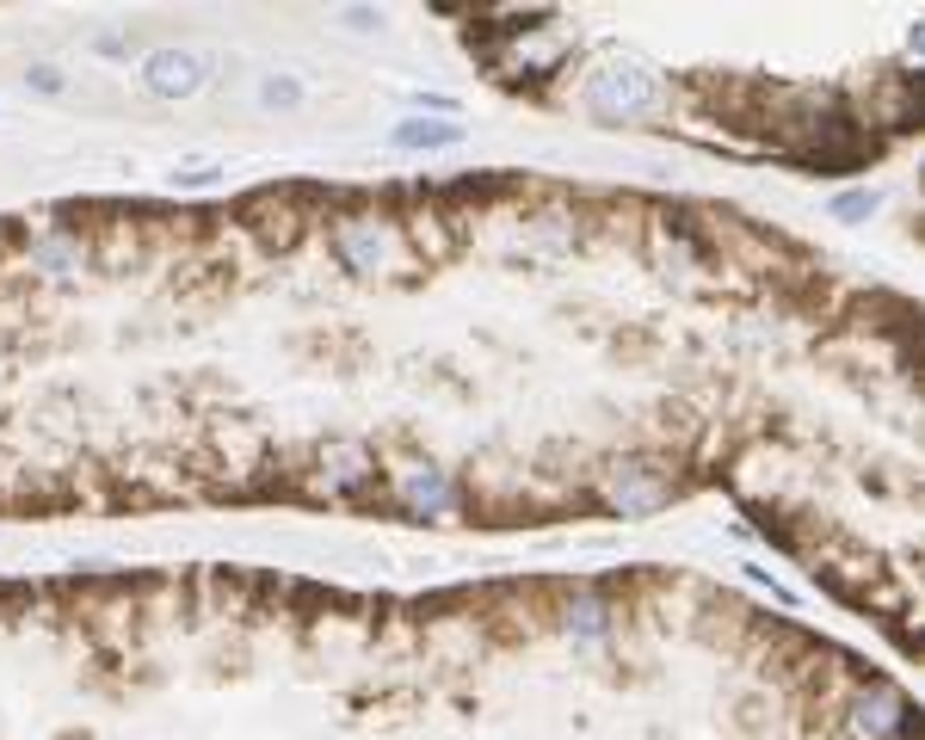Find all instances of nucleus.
Returning a JSON list of instances; mask_svg holds the SVG:
<instances>
[{
  "label": "nucleus",
  "mask_w": 925,
  "mask_h": 740,
  "mask_svg": "<svg viewBox=\"0 0 925 740\" xmlns=\"http://www.w3.org/2000/svg\"><path fill=\"white\" fill-rule=\"evenodd\" d=\"M321 494L340 500V494H359L364 482H377V457L359 445V438H333V445L321 450Z\"/></svg>",
  "instance_id": "nucleus-6"
},
{
  "label": "nucleus",
  "mask_w": 925,
  "mask_h": 740,
  "mask_svg": "<svg viewBox=\"0 0 925 740\" xmlns=\"http://www.w3.org/2000/svg\"><path fill=\"white\" fill-rule=\"evenodd\" d=\"M672 469L667 463H654V457H630V463H611L605 469V482H599V500L611 506L617 518H648L660 513L672 500Z\"/></svg>",
  "instance_id": "nucleus-3"
},
{
  "label": "nucleus",
  "mask_w": 925,
  "mask_h": 740,
  "mask_svg": "<svg viewBox=\"0 0 925 740\" xmlns=\"http://www.w3.org/2000/svg\"><path fill=\"white\" fill-rule=\"evenodd\" d=\"M223 179V167H186V173H173V191H210Z\"/></svg>",
  "instance_id": "nucleus-14"
},
{
  "label": "nucleus",
  "mask_w": 925,
  "mask_h": 740,
  "mask_svg": "<svg viewBox=\"0 0 925 740\" xmlns=\"http://www.w3.org/2000/svg\"><path fill=\"white\" fill-rule=\"evenodd\" d=\"M142 86H149L154 99H191L198 86H204V56L191 50H154L142 62Z\"/></svg>",
  "instance_id": "nucleus-7"
},
{
  "label": "nucleus",
  "mask_w": 925,
  "mask_h": 740,
  "mask_svg": "<svg viewBox=\"0 0 925 740\" xmlns=\"http://www.w3.org/2000/svg\"><path fill=\"white\" fill-rule=\"evenodd\" d=\"M876 210H882V191L857 186V191H840V198H833V223H870Z\"/></svg>",
  "instance_id": "nucleus-11"
},
{
  "label": "nucleus",
  "mask_w": 925,
  "mask_h": 740,
  "mask_svg": "<svg viewBox=\"0 0 925 740\" xmlns=\"http://www.w3.org/2000/svg\"><path fill=\"white\" fill-rule=\"evenodd\" d=\"M581 105L599 124H630L660 105V81L642 62H605V69H593L581 81Z\"/></svg>",
  "instance_id": "nucleus-1"
},
{
  "label": "nucleus",
  "mask_w": 925,
  "mask_h": 740,
  "mask_svg": "<svg viewBox=\"0 0 925 740\" xmlns=\"http://www.w3.org/2000/svg\"><path fill=\"white\" fill-rule=\"evenodd\" d=\"M25 86L44 93V99H56V93H62V69H56V62H37V69H25Z\"/></svg>",
  "instance_id": "nucleus-13"
},
{
  "label": "nucleus",
  "mask_w": 925,
  "mask_h": 740,
  "mask_svg": "<svg viewBox=\"0 0 925 740\" xmlns=\"http://www.w3.org/2000/svg\"><path fill=\"white\" fill-rule=\"evenodd\" d=\"M395 500H401L413 518H445L450 506H457L450 469H438V463H408L401 475H395Z\"/></svg>",
  "instance_id": "nucleus-5"
},
{
  "label": "nucleus",
  "mask_w": 925,
  "mask_h": 740,
  "mask_svg": "<svg viewBox=\"0 0 925 740\" xmlns=\"http://www.w3.org/2000/svg\"><path fill=\"white\" fill-rule=\"evenodd\" d=\"M562 623L574 642H599L605 630H611V599H605L599 586H574L562 604Z\"/></svg>",
  "instance_id": "nucleus-9"
},
{
  "label": "nucleus",
  "mask_w": 925,
  "mask_h": 740,
  "mask_svg": "<svg viewBox=\"0 0 925 740\" xmlns=\"http://www.w3.org/2000/svg\"><path fill=\"white\" fill-rule=\"evenodd\" d=\"M845 728H852L857 740H908L913 735V709L908 697L894 685H857L852 697H845Z\"/></svg>",
  "instance_id": "nucleus-4"
},
{
  "label": "nucleus",
  "mask_w": 925,
  "mask_h": 740,
  "mask_svg": "<svg viewBox=\"0 0 925 740\" xmlns=\"http://www.w3.org/2000/svg\"><path fill=\"white\" fill-rule=\"evenodd\" d=\"M327 242H333V259H340L346 272H359V278H383V272L401 266V228H395L389 216H377V210L340 216Z\"/></svg>",
  "instance_id": "nucleus-2"
},
{
  "label": "nucleus",
  "mask_w": 925,
  "mask_h": 740,
  "mask_svg": "<svg viewBox=\"0 0 925 740\" xmlns=\"http://www.w3.org/2000/svg\"><path fill=\"white\" fill-rule=\"evenodd\" d=\"M346 25H352V32H377V25H383V13H371V7H346Z\"/></svg>",
  "instance_id": "nucleus-15"
},
{
  "label": "nucleus",
  "mask_w": 925,
  "mask_h": 740,
  "mask_svg": "<svg viewBox=\"0 0 925 740\" xmlns=\"http://www.w3.org/2000/svg\"><path fill=\"white\" fill-rule=\"evenodd\" d=\"M32 266L44 278H69V272H81V235H69V228H44V235H32Z\"/></svg>",
  "instance_id": "nucleus-10"
},
{
  "label": "nucleus",
  "mask_w": 925,
  "mask_h": 740,
  "mask_svg": "<svg viewBox=\"0 0 925 740\" xmlns=\"http://www.w3.org/2000/svg\"><path fill=\"white\" fill-rule=\"evenodd\" d=\"M259 105H266V111L303 105V81H296V74H266V81H259Z\"/></svg>",
  "instance_id": "nucleus-12"
},
{
  "label": "nucleus",
  "mask_w": 925,
  "mask_h": 740,
  "mask_svg": "<svg viewBox=\"0 0 925 740\" xmlns=\"http://www.w3.org/2000/svg\"><path fill=\"white\" fill-rule=\"evenodd\" d=\"M463 137H469V124H457V118H401L389 130V149H401V155H432V149H457Z\"/></svg>",
  "instance_id": "nucleus-8"
}]
</instances>
